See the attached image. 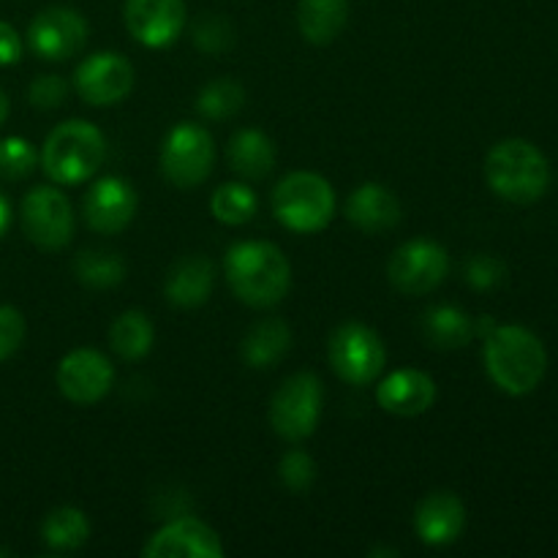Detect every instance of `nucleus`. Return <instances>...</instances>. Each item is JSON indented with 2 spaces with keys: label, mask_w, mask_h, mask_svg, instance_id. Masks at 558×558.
Here are the masks:
<instances>
[{
  "label": "nucleus",
  "mask_w": 558,
  "mask_h": 558,
  "mask_svg": "<svg viewBox=\"0 0 558 558\" xmlns=\"http://www.w3.org/2000/svg\"><path fill=\"white\" fill-rule=\"evenodd\" d=\"M11 221H14V210H11V202L9 196L0 191V240L5 238V232H9Z\"/></svg>",
  "instance_id": "37"
},
{
  "label": "nucleus",
  "mask_w": 558,
  "mask_h": 558,
  "mask_svg": "<svg viewBox=\"0 0 558 558\" xmlns=\"http://www.w3.org/2000/svg\"><path fill=\"white\" fill-rule=\"evenodd\" d=\"M194 41L202 52L221 54L234 44V27L232 22L223 20L218 14H205L196 20L194 25Z\"/></svg>",
  "instance_id": "31"
},
{
  "label": "nucleus",
  "mask_w": 558,
  "mask_h": 558,
  "mask_svg": "<svg viewBox=\"0 0 558 558\" xmlns=\"http://www.w3.org/2000/svg\"><path fill=\"white\" fill-rule=\"evenodd\" d=\"M65 96H69V85L58 74L36 76L31 82V90H27V98L38 109H58L65 101Z\"/></svg>",
  "instance_id": "34"
},
{
  "label": "nucleus",
  "mask_w": 558,
  "mask_h": 558,
  "mask_svg": "<svg viewBox=\"0 0 558 558\" xmlns=\"http://www.w3.org/2000/svg\"><path fill=\"white\" fill-rule=\"evenodd\" d=\"M107 140L87 120H65L49 131L41 147V169L58 185H80L98 172Z\"/></svg>",
  "instance_id": "4"
},
{
  "label": "nucleus",
  "mask_w": 558,
  "mask_h": 558,
  "mask_svg": "<svg viewBox=\"0 0 558 558\" xmlns=\"http://www.w3.org/2000/svg\"><path fill=\"white\" fill-rule=\"evenodd\" d=\"M322 381L308 371L289 376L270 401V425L281 439L303 441L322 417Z\"/></svg>",
  "instance_id": "8"
},
{
  "label": "nucleus",
  "mask_w": 558,
  "mask_h": 558,
  "mask_svg": "<svg viewBox=\"0 0 558 558\" xmlns=\"http://www.w3.org/2000/svg\"><path fill=\"white\" fill-rule=\"evenodd\" d=\"M289 347H292V330L287 327V322L262 319L243 338V360L248 368L265 371L283 360Z\"/></svg>",
  "instance_id": "24"
},
{
  "label": "nucleus",
  "mask_w": 558,
  "mask_h": 558,
  "mask_svg": "<svg viewBox=\"0 0 558 558\" xmlns=\"http://www.w3.org/2000/svg\"><path fill=\"white\" fill-rule=\"evenodd\" d=\"M216 283V270L207 256H183L167 272L163 294L178 308H199L207 303Z\"/></svg>",
  "instance_id": "20"
},
{
  "label": "nucleus",
  "mask_w": 558,
  "mask_h": 558,
  "mask_svg": "<svg viewBox=\"0 0 558 558\" xmlns=\"http://www.w3.org/2000/svg\"><path fill=\"white\" fill-rule=\"evenodd\" d=\"M223 270L232 292L251 308H272L292 287V267L283 251L267 240L229 245Z\"/></svg>",
  "instance_id": "1"
},
{
  "label": "nucleus",
  "mask_w": 558,
  "mask_h": 558,
  "mask_svg": "<svg viewBox=\"0 0 558 558\" xmlns=\"http://www.w3.org/2000/svg\"><path fill=\"white\" fill-rule=\"evenodd\" d=\"M74 87L90 107H112L134 87V65L120 52H96L76 65Z\"/></svg>",
  "instance_id": "13"
},
{
  "label": "nucleus",
  "mask_w": 558,
  "mask_h": 558,
  "mask_svg": "<svg viewBox=\"0 0 558 558\" xmlns=\"http://www.w3.org/2000/svg\"><path fill=\"white\" fill-rule=\"evenodd\" d=\"M41 537L44 543L52 550H76L87 543L90 537V521L82 510L76 507H54L41 523Z\"/></svg>",
  "instance_id": "27"
},
{
  "label": "nucleus",
  "mask_w": 558,
  "mask_h": 558,
  "mask_svg": "<svg viewBox=\"0 0 558 558\" xmlns=\"http://www.w3.org/2000/svg\"><path fill=\"white\" fill-rule=\"evenodd\" d=\"M22 58V38L9 22L0 20V65H14Z\"/></svg>",
  "instance_id": "36"
},
{
  "label": "nucleus",
  "mask_w": 558,
  "mask_h": 558,
  "mask_svg": "<svg viewBox=\"0 0 558 558\" xmlns=\"http://www.w3.org/2000/svg\"><path fill=\"white\" fill-rule=\"evenodd\" d=\"M125 270V259L112 248H85L74 256V276L87 289L118 287Z\"/></svg>",
  "instance_id": "26"
},
{
  "label": "nucleus",
  "mask_w": 558,
  "mask_h": 558,
  "mask_svg": "<svg viewBox=\"0 0 558 558\" xmlns=\"http://www.w3.org/2000/svg\"><path fill=\"white\" fill-rule=\"evenodd\" d=\"M272 213L289 232H322L336 216V191L322 174L292 172L272 191Z\"/></svg>",
  "instance_id": "5"
},
{
  "label": "nucleus",
  "mask_w": 558,
  "mask_h": 558,
  "mask_svg": "<svg viewBox=\"0 0 558 558\" xmlns=\"http://www.w3.org/2000/svg\"><path fill=\"white\" fill-rule=\"evenodd\" d=\"M153 341H156V330H153V322L142 311H123L112 322V330H109V343H112L114 354L125 363L145 360L150 354Z\"/></svg>",
  "instance_id": "25"
},
{
  "label": "nucleus",
  "mask_w": 558,
  "mask_h": 558,
  "mask_svg": "<svg viewBox=\"0 0 558 558\" xmlns=\"http://www.w3.org/2000/svg\"><path fill=\"white\" fill-rule=\"evenodd\" d=\"M229 167L245 180H262L276 167V145L259 129H243L229 140Z\"/></svg>",
  "instance_id": "21"
},
{
  "label": "nucleus",
  "mask_w": 558,
  "mask_h": 558,
  "mask_svg": "<svg viewBox=\"0 0 558 558\" xmlns=\"http://www.w3.org/2000/svg\"><path fill=\"white\" fill-rule=\"evenodd\" d=\"M136 191L129 180L109 178L96 180L82 199L85 223L98 234H120L136 216Z\"/></svg>",
  "instance_id": "15"
},
{
  "label": "nucleus",
  "mask_w": 558,
  "mask_h": 558,
  "mask_svg": "<svg viewBox=\"0 0 558 558\" xmlns=\"http://www.w3.org/2000/svg\"><path fill=\"white\" fill-rule=\"evenodd\" d=\"M87 33L90 27L80 11L69 9V5H49L33 16L31 27H27V44L38 58L49 60V63H63L82 52V47L87 44Z\"/></svg>",
  "instance_id": "11"
},
{
  "label": "nucleus",
  "mask_w": 558,
  "mask_h": 558,
  "mask_svg": "<svg viewBox=\"0 0 558 558\" xmlns=\"http://www.w3.org/2000/svg\"><path fill=\"white\" fill-rule=\"evenodd\" d=\"M20 221L27 240L44 251L65 248L76 229L74 207L69 196L54 185H38L27 191L20 207Z\"/></svg>",
  "instance_id": "9"
},
{
  "label": "nucleus",
  "mask_w": 558,
  "mask_h": 558,
  "mask_svg": "<svg viewBox=\"0 0 558 558\" xmlns=\"http://www.w3.org/2000/svg\"><path fill=\"white\" fill-rule=\"evenodd\" d=\"M450 272V254L436 240L417 238L398 245L387 262V278L403 294H428L439 287Z\"/></svg>",
  "instance_id": "10"
},
{
  "label": "nucleus",
  "mask_w": 558,
  "mask_h": 558,
  "mask_svg": "<svg viewBox=\"0 0 558 558\" xmlns=\"http://www.w3.org/2000/svg\"><path fill=\"white\" fill-rule=\"evenodd\" d=\"M463 526H466V507L450 490L428 494L417 505V512H414L417 537L430 548L452 545L463 534Z\"/></svg>",
  "instance_id": "17"
},
{
  "label": "nucleus",
  "mask_w": 558,
  "mask_h": 558,
  "mask_svg": "<svg viewBox=\"0 0 558 558\" xmlns=\"http://www.w3.org/2000/svg\"><path fill=\"white\" fill-rule=\"evenodd\" d=\"M485 371L507 396H529L548 371V352L532 330L521 325H501L485 336Z\"/></svg>",
  "instance_id": "2"
},
{
  "label": "nucleus",
  "mask_w": 558,
  "mask_h": 558,
  "mask_svg": "<svg viewBox=\"0 0 558 558\" xmlns=\"http://www.w3.org/2000/svg\"><path fill=\"white\" fill-rule=\"evenodd\" d=\"M485 180L501 199L532 205L548 191V158L529 140H505L485 158Z\"/></svg>",
  "instance_id": "3"
},
{
  "label": "nucleus",
  "mask_w": 558,
  "mask_h": 558,
  "mask_svg": "<svg viewBox=\"0 0 558 558\" xmlns=\"http://www.w3.org/2000/svg\"><path fill=\"white\" fill-rule=\"evenodd\" d=\"M376 401L396 417H417L434 407L436 381L417 368L392 371L387 379H381Z\"/></svg>",
  "instance_id": "18"
},
{
  "label": "nucleus",
  "mask_w": 558,
  "mask_h": 558,
  "mask_svg": "<svg viewBox=\"0 0 558 558\" xmlns=\"http://www.w3.org/2000/svg\"><path fill=\"white\" fill-rule=\"evenodd\" d=\"M25 341V316L14 305H0V363L14 357Z\"/></svg>",
  "instance_id": "33"
},
{
  "label": "nucleus",
  "mask_w": 558,
  "mask_h": 558,
  "mask_svg": "<svg viewBox=\"0 0 558 558\" xmlns=\"http://www.w3.org/2000/svg\"><path fill=\"white\" fill-rule=\"evenodd\" d=\"M38 153L22 136H5L0 140V178L3 180H25L36 172Z\"/></svg>",
  "instance_id": "30"
},
{
  "label": "nucleus",
  "mask_w": 558,
  "mask_h": 558,
  "mask_svg": "<svg viewBox=\"0 0 558 558\" xmlns=\"http://www.w3.org/2000/svg\"><path fill=\"white\" fill-rule=\"evenodd\" d=\"M347 218L365 234L390 232L401 221V202L387 185L363 183L349 196Z\"/></svg>",
  "instance_id": "19"
},
{
  "label": "nucleus",
  "mask_w": 558,
  "mask_h": 558,
  "mask_svg": "<svg viewBox=\"0 0 558 558\" xmlns=\"http://www.w3.org/2000/svg\"><path fill=\"white\" fill-rule=\"evenodd\" d=\"M58 390L76 407L104 401L114 385V368L98 349H74L58 365Z\"/></svg>",
  "instance_id": "12"
},
{
  "label": "nucleus",
  "mask_w": 558,
  "mask_h": 558,
  "mask_svg": "<svg viewBox=\"0 0 558 558\" xmlns=\"http://www.w3.org/2000/svg\"><path fill=\"white\" fill-rule=\"evenodd\" d=\"M147 558H223L221 537L199 518H174L145 543Z\"/></svg>",
  "instance_id": "16"
},
{
  "label": "nucleus",
  "mask_w": 558,
  "mask_h": 558,
  "mask_svg": "<svg viewBox=\"0 0 558 558\" xmlns=\"http://www.w3.org/2000/svg\"><path fill=\"white\" fill-rule=\"evenodd\" d=\"M477 332V322L458 305H434L423 314V336L436 349H463Z\"/></svg>",
  "instance_id": "23"
},
{
  "label": "nucleus",
  "mask_w": 558,
  "mask_h": 558,
  "mask_svg": "<svg viewBox=\"0 0 558 558\" xmlns=\"http://www.w3.org/2000/svg\"><path fill=\"white\" fill-rule=\"evenodd\" d=\"M256 199L254 189L245 183H223L218 185L216 194L210 199V213L227 227H243L256 216Z\"/></svg>",
  "instance_id": "28"
},
{
  "label": "nucleus",
  "mask_w": 558,
  "mask_h": 558,
  "mask_svg": "<svg viewBox=\"0 0 558 558\" xmlns=\"http://www.w3.org/2000/svg\"><path fill=\"white\" fill-rule=\"evenodd\" d=\"M466 281L474 289H494L505 281V265L488 254L472 256L466 265Z\"/></svg>",
  "instance_id": "35"
},
{
  "label": "nucleus",
  "mask_w": 558,
  "mask_h": 558,
  "mask_svg": "<svg viewBox=\"0 0 558 558\" xmlns=\"http://www.w3.org/2000/svg\"><path fill=\"white\" fill-rule=\"evenodd\" d=\"M278 474L292 494H305L316 480V463L305 450H292L281 458Z\"/></svg>",
  "instance_id": "32"
},
{
  "label": "nucleus",
  "mask_w": 558,
  "mask_h": 558,
  "mask_svg": "<svg viewBox=\"0 0 558 558\" xmlns=\"http://www.w3.org/2000/svg\"><path fill=\"white\" fill-rule=\"evenodd\" d=\"M327 357H330L338 379L354 387H365L379 379L381 371H385L387 349L379 332L360 325V322H347L330 336Z\"/></svg>",
  "instance_id": "6"
},
{
  "label": "nucleus",
  "mask_w": 558,
  "mask_h": 558,
  "mask_svg": "<svg viewBox=\"0 0 558 558\" xmlns=\"http://www.w3.org/2000/svg\"><path fill=\"white\" fill-rule=\"evenodd\" d=\"M9 109H11L9 96H5V93L0 90V125H3V123H5V118H9Z\"/></svg>",
  "instance_id": "38"
},
{
  "label": "nucleus",
  "mask_w": 558,
  "mask_h": 558,
  "mask_svg": "<svg viewBox=\"0 0 558 558\" xmlns=\"http://www.w3.org/2000/svg\"><path fill=\"white\" fill-rule=\"evenodd\" d=\"M349 0H300L298 27L305 41L327 47L347 27Z\"/></svg>",
  "instance_id": "22"
},
{
  "label": "nucleus",
  "mask_w": 558,
  "mask_h": 558,
  "mask_svg": "<svg viewBox=\"0 0 558 558\" xmlns=\"http://www.w3.org/2000/svg\"><path fill=\"white\" fill-rule=\"evenodd\" d=\"M245 104V90L238 80L232 76H221L213 80L210 85L202 87L199 98H196V109L202 118L207 120H229L238 114Z\"/></svg>",
  "instance_id": "29"
},
{
  "label": "nucleus",
  "mask_w": 558,
  "mask_h": 558,
  "mask_svg": "<svg viewBox=\"0 0 558 558\" xmlns=\"http://www.w3.org/2000/svg\"><path fill=\"white\" fill-rule=\"evenodd\" d=\"M216 161L210 131L196 123H178L161 147V172L174 189H196L205 183Z\"/></svg>",
  "instance_id": "7"
},
{
  "label": "nucleus",
  "mask_w": 558,
  "mask_h": 558,
  "mask_svg": "<svg viewBox=\"0 0 558 558\" xmlns=\"http://www.w3.org/2000/svg\"><path fill=\"white\" fill-rule=\"evenodd\" d=\"M125 27L147 49L174 44L189 22L183 0H125Z\"/></svg>",
  "instance_id": "14"
}]
</instances>
